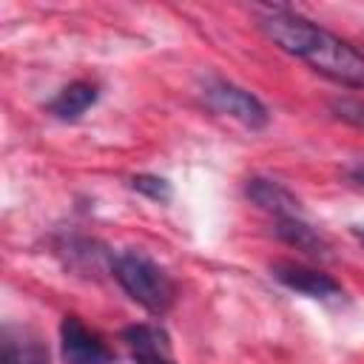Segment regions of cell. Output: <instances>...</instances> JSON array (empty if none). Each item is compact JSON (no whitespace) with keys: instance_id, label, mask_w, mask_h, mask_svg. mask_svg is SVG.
<instances>
[{"instance_id":"8992f818","label":"cell","mask_w":364,"mask_h":364,"mask_svg":"<svg viewBox=\"0 0 364 364\" xmlns=\"http://www.w3.org/2000/svg\"><path fill=\"white\" fill-rule=\"evenodd\" d=\"M245 193L253 205H259L262 210L273 213L276 219H287V216H301V202L276 179L267 176H250L245 182Z\"/></svg>"},{"instance_id":"7c38bea8","label":"cell","mask_w":364,"mask_h":364,"mask_svg":"<svg viewBox=\"0 0 364 364\" xmlns=\"http://www.w3.org/2000/svg\"><path fill=\"white\" fill-rule=\"evenodd\" d=\"M330 111H333L341 122H350V125H355V128H364V100L341 97V100H333V102H330Z\"/></svg>"},{"instance_id":"9c48e42d","label":"cell","mask_w":364,"mask_h":364,"mask_svg":"<svg viewBox=\"0 0 364 364\" xmlns=\"http://www.w3.org/2000/svg\"><path fill=\"white\" fill-rule=\"evenodd\" d=\"M0 364H48V350L26 330H3Z\"/></svg>"},{"instance_id":"6da1fadb","label":"cell","mask_w":364,"mask_h":364,"mask_svg":"<svg viewBox=\"0 0 364 364\" xmlns=\"http://www.w3.org/2000/svg\"><path fill=\"white\" fill-rule=\"evenodd\" d=\"M259 28L282 51L304 60L310 68L330 77L333 82L364 88V57L318 23L282 6H264L259 9Z\"/></svg>"},{"instance_id":"277c9868","label":"cell","mask_w":364,"mask_h":364,"mask_svg":"<svg viewBox=\"0 0 364 364\" xmlns=\"http://www.w3.org/2000/svg\"><path fill=\"white\" fill-rule=\"evenodd\" d=\"M60 347L65 364H114V350L102 341L100 333L85 327L82 318L77 316H63Z\"/></svg>"},{"instance_id":"4fadbf2b","label":"cell","mask_w":364,"mask_h":364,"mask_svg":"<svg viewBox=\"0 0 364 364\" xmlns=\"http://www.w3.org/2000/svg\"><path fill=\"white\" fill-rule=\"evenodd\" d=\"M350 179H353L355 185H361V188H364V162H358V165H353V168H350Z\"/></svg>"},{"instance_id":"5bb4252c","label":"cell","mask_w":364,"mask_h":364,"mask_svg":"<svg viewBox=\"0 0 364 364\" xmlns=\"http://www.w3.org/2000/svg\"><path fill=\"white\" fill-rule=\"evenodd\" d=\"M353 236H355V239L364 245V228H353Z\"/></svg>"},{"instance_id":"5b68a950","label":"cell","mask_w":364,"mask_h":364,"mask_svg":"<svg viewBox=\"0 0 364 364\" xmlns=\"http://www.w3.org/2000/svg\"><path fill=\"white\" fill-rule=\"evenodd\" d=\"M270 276H273L279 284H284V287H290V290H296V293H301V296H307V299H321V301H327V299H341V296H344L341 284H338L330 273H321V270L307 267V264L276 262V264H270Z\"/></svg>"},{"instance_id":"8fae6325","label":"cell","mask_w":364,"mask_h":364,"mask_svg":"<svg viewBox=\"0 0 364 364\" xmlns=\"http://www.w3.org/2000/svg\"><path fill=\"white\" fill-rule=\"evenodd\" d=\"M131 188H134L136 193H142L145 199L159 202V205H165V202L173 199V188H171V182L162 179V176H154V173H136V176L131 179Z\"/></svg>"},{"instance_id":"30bf717a","label":"cell","mask_w":364,"mask_h":364,"mask_svg":"<svg viewBox=\"0 0 364 364\" xmlns=\"http://www.w3.org/2000/svg\"><path fill=\"white\" fill-rule=\"evenodd\" d=\"M97 97H100V91L94 82H82V80L68 82L48 102V114H54L57 119H77L80 114H85L97 102Z\"/></svg>"},{"instance_id":"52a82bcc","label":"cell","mask_w":364,"mask_h":364,"mask_svg":"<svg viewBox=\"0 0 364 364\" xmlns=\"http://www.w3.org/2000/svg\"><path fill=\"white\" fill-rule=\"evenodd\" d=\"M122 338L136 364H173L168 350V336L151 324H131L122 330Z\"/></svg>"},{"instance_id":"ba28073f","label":"cell","mask_w":364,"mask_h":364,"mask_svg":"<svg viewBox=\"0 0 364 364\" xmlns=\"http://www.w3.org/2000/svg\"><path fill=\"white\" fill-rule=\"evenodd\" d=\"M276 236L282 242H287L290 247L307 253V256H316V259H330V239L324 233H318L310 222H304L301 216H287V219H276Z\"/></svg>"},{"instance_id":"7a4b0ae2","label":"cell","mask_w":364,"mask_h":364,"mask_svg":"<svg viewBox=\"0 0 364 364\" xmlns=\"http://www.w3.org/2000/svg\"><path fill=\"white\" fill-rule=\"evenodd\" d=\"M111 273L119 282V287L148 313L162 316L173 307L176 301V284L173 279L165 273V267H159L151 256H145L142 250H122L114 262H111Z\"/></svg>"},{"instance_id":"3957f363","label":"cell","mask_w":364,"mask_h":364,"mask_svg":"<svg viewBox=\"0 0 364 364\" xmlns=\"http://www.w3.org/2000/svg\"><path fill=\"white\" fill-rule=\"evenodd\" d=\"M202 100H205V105L210 111H216L222 117H230V119L242 122L250 131L264 128L267 119H270V114H267V108L262 105L259 97H253L250 91H245V88H239V85H233L228 80H219V77L205 80Z\"/></svg>"}]
</instances>
